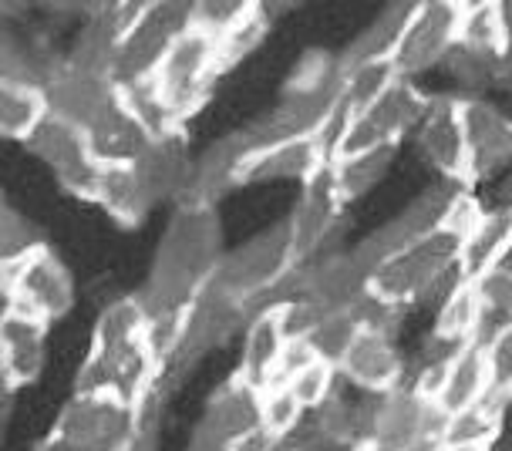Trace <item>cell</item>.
Segmentation results:
<instances>
[{"mask_svg":"<svg viewBox=\"0 0 512 451\" xmlns=\"http://www.w3.org/2000/svg\"><path fill=\"white\" fill-rule=\"evenodd\" d=\"M361 330H364V324H361V317L354 307L351 310H334V314H327L324 320H320V327L307 337V344L320 361L341 367L347 351L354 347V340L361 337Z\"/></svg>","mask_w":512,"mask_h":451,"instance_id":"35","label":"cell"},{"mask_svg":"<svg viewBox=\"0 0 512 451\" xmlns=\"http://www.w3.org/2000/svg\"><path fill=\"white\" fill-rule=\"evenodd\" d=\"M482 398H489V367H486L482 340H472V344H465L452 354L445 381L435 394V404L445 414H455Z\"/></svg>","mask_w":512,"mask_h":451,"instance_id":"28","label":"cell"},{"mask_svg":"<svg viewBox=\"0 0 512 451\" xmlns=\"http://www.w3.org/2000/svg\"><path fill=\"white\" fill-rule=\"evenodd\" d=\"M0 283H4V310L38 317L44 324L61 320L75 303V283L48 243L21 260L0 263Z\"/></svg>","mask_w":512,"mask_h":451,"instance_id":"9","label":"cell"},{"mask_svg":"<svg viewBox=\"0 0 512 451\" xmlns=\"http://www.w3.org/2000/svg\"><path fill=\"white\" fill-rule=\"evenodd\" d=\"M85 135H88L91 152H95V159L102 165L142 162L145 152L152 149V142L159 138L142 122V115L128 105L122 91H115V98L95 115V122L85 128Z\"/></svg>","mask_w":512,"mask_h":451,"instance_id":"18","label":"cell"},{"mask_svg":"<svg viewBox=\"0 0 512 451\" xmlns=\"http://www.w3.org/2000/svg\"><path fill=\"white\" fill-rule=\"evenodd\" d=\"M337 374L364 394H388L408 384L405 357L398 351L395 334H384V330H361Z\"/></svg>","mask_w":512,"mask_h":451,"instance_id":"20","label":"cell"},{"mask_svg":"<svg viewBox=\"0 0 512 451\" xmlns=\"http://www.w3.org/2000/svg\"><path fill=\"white\" fill-rule=\"evenodd\" d=\"M502 414H506V401L499 398H482L469 404V408L455 411L445 418V431L438 445L452 448H492L502 435Z\"/></svg>","mask_w":512,"mask_h":451,"instance_id":"33","label":"cell"},{"mask_svg":"<svg viewBox=\"0 0 512 451\" xmlns=\"http://www.w3.org/2000/svg\"><path fill=\"white\" fill-rule=\"evenodd\" d=\"M48 327L51 324H44L38 317L4 310V317H0V371H4L7 394L38 381L44 367V337H48Z\"/></svg>","mask_w":512,"mask_h":451,"instance_id":"21","label":"cell"},{"mask_svg":"<svg viewBox=\"0 0 512 451\" xmlns=\"http://www.w3.org/2000/svg\"><path fill=\"white\" fill-rule=\"evenodd\" d=\"M125 451H155V445H152V435H149V431H145V435H142L139 441H135L132 448H125Z\"/></svg>","mask_w":512,"mask_h":451,"instance_id":"46","label":"cell"},{"mask_svg":"<svg viewBox=\"0 0 512 451\" xmlns=\"http://www.w3.org/2000/svg\"><path fill=\"white\" fill-rule=\"evenodd\" d=\"M24 149L34 152L48 165L64 192H71V196H78L85 202L95 199L102 162L95 159V152H91V145H88V135L81 132V128L48 115V122L27 138Z\"/></svg>","mask_w":512,"mask_h":451,"instance_id":"14","label":"cell"},{"mask_svg":"<svg viewBox=\"0 0 512 451\" xmlns=\"http://www.w3.org/2000/svg\"><path fill=\"white\" fill-rule=\"evenodd\" d=\"M341 91H344V71L341 61L327 51H307L290 71L277 105L270 108L260 122L246 125L253 145H273L287 138H307V135H327L334 138L341 128Z\"/></svg>","mask_w":512,"mask_h":451,"instance_id":"4","label":"cell"},{"mask_svg":"<svg viewBox=\"0 0 512 451\" xmlns=\"http://www.w3.org/2000/svg\"><path fill=\"white\" fill-rule=\"evenodd\" d=\"M287 334H283L280 324V310L267 303L253 314V320L243 330V351H240V367L236 374L246 377L256 388H267V384L277 381L283 351H287Z\"/></svg>","mask_w":512,"mask_h":451,"instance_id":"24","label":"cell"},{"mask_svg":"<svg viewBox=\"0 0 512 451\" xmlns=\"http://www.w3.org/2000/svg\"><path fill=\"white\" fill-rule=\"evenodd\" d=\"M482 351H486L489 367V394L499 401H512V320L492 327L482 337Z\"/></svg>","mask_w":512,"mask_h":451,"instance_id":"39","label":"cell"},{"mask_svg":"<svg viewBox=\"0 0 512 451\" xmlns=\"http://www.w3.org/2000/svg\"><path fill=\"white\" fill-rule=\"evenodd\" d=\"M162 371L166 367L159 364L149 340V314L135 293V297L112 300L98 314L88 357L81 361L75 377V391L115 394L145 411Z\"/></svg>","mask_w":512,"mask_h":451,"instance_id":"1","label":"cell"},{"mask_svg":"<svg viewBox=\"0 0 512 451\" xmlns=\"http://www.w3.org/2000/svg\"><path fill=\"white\" fill-rule=\"evenodd\" d=\"M223 226L216 209L176 206L139 293L149 317H179L209 287L223 263Z\"/></svg>","mask_w":512,"mask_h":451,"instance_id":"2","label":"cell"},{"mask_svg":"<svg viewBox=\"0 0 512 451\" xmlns=\"http://www.w3.org/2000/svg\"><path fill=\"white\" fill-rule=\"evenodd\" d=\"M145 182H149L155 202H172L179 206L189 192L192 172H196V159L189 155L186 132H169L159 135L152 142V149L145 152V159L139 162Z\"/></svg>","mask_w":512,"mask_h":451,"instance_id":"25","label":"cell"},{"mask_svg":"<svg viewBox=\"0 0 512 451\" xmlns=\"http://www.w3.org/2000/svg\"><path fill=\"white\" fill-rule=\"evenodd\" d=\"M459 24L462 0H425V4H415L395 58H391L398 78L415 81L425 71L445 64L448 54L459 48Z\"/></svg>","mask_w":512,"mask_h":451,"instance_id":"12","label":"cell"},{"mask_svg":"<svg viewBox=\"0 0 512 451\" xmlns=\"http://www.w3.org/2000/svg\"><path fill=\"white\" fill-rule=\"evenodd\" d=\"M448 414L411 384L371 394L368 445L384 451H432L442 441Z\"/></svg>","mask_w":512,"mask_h":451,"instance_id":"10","label":"cell"},{"mask_svg":"<svg viewBox=\"0 0 512 451\" xmlns=\"http://www.w3.org/2000/svg\"><path fill=\"white\" fill-rule=\"evenodd\" d=\"M307 418V408L300 404L287 381H273L263 388V438H277L294 431Z\"/></svg>","mask_w":512,"mask_h":451,"instance_id":"38","label":"cell"},{"mask_svg":"<svg viewBox=\"0 0 512 451\" xmlns=\"http://www.w3.org/2000/svg\"><path fill=\"white\" fill-rule=\"evenodd\" d=\"M189 27H192V4L166 0V4L145 7L142 21L125 34L122 48H118L112 85L118 91H125V88L152 81L159 64L166 61V54L172 51V44H176Z\"/></svg>","mask_w":512,"mask_h":451,"instance_id":"11","label":"cell"},{"mask_svg":"<svg viewBox=\"0 0 512 451\" xmlns=\"http://www.w3.org/2000/svg\"><path fill=\"white\" fill-rule=\"evenodd\" d=\"M398 81H405V78H398L395 61H371V64H361V68L344 71L341 122H344V118L364 112V108L374 105L381 95H388Z\"/></svg>","mask_w":512,"mask_h":451,"instance_id":"34","label":"cell"},{"mask_svg":"<svg viewBox=\"0 0 512 451\" xmlns=\"http://www.w3.org/2000/svg\"><path fill=\"white\" fill-rule=\"evenodd\" d=\"M263 438V391L233 374L209 394L186 451H243Z\"/></svg>","mask_w":512,"mask_h":451,"instance_id":"8","label":"cell"},{"mask_svg":"<svg viewBox=\"0 0 512 451\" xmlns=\"http://www.w3.org/2000/svg\"><path fill=\"white\" fill-rule=\"evenodd\" d=\"M411 11H415V4H388L384 7V11L358 34V38L337 54L341 71L361 68V64H371V61L395 58L398 41H401V34H405V24H408Z\"/></svg>","mask_w":512,"mask_h":451,"instance_id":"30","label":"cell"},{"mask_svg":"<svg viewBox=\"0 0 512 451\" xmlns=\"http://www.w3.org/2000/svg\"><path fill=\"white\" fill-rule=\"evenodd\" d=\"M459 48L479 58L499 61L509 51V24L506 7L496 0H462V24H459Z\"/></svg>","mask_w":512,"mask_h":451,"instance_id":"31","label":"cell"},{"mask_svg":"<svg viewBox=\"0 0 512 451\" xmlns=\"http://www.w3.org/2000/svg\"><path fill=\"white\" fill-rule=\"evenodd\" d=\"M337 367L334 364H327V361H320V357H314L307 367H300V371L294 377H287V384L294 388V394L300 398V404L310 411H317L320 404H327L334 398V391H337Z\"/></svg>","mask_w":512,"mask_h":451,"instance_id":"41","label":"cell"},{"mask_svg":"<svg viewBox=\"0 0 512 451\" xmlns=\"http://www.w3.org/2000/svg\"><path fill=\"white\" fill-rule=\"evenodd\" d=\"M506 7V24H509V44H512V4H502Z\"/></svg>","mask_w":512,"mask_h":451,"instance_id":"47","label":"cell"},{"mask_svg":"<svg viewBox=\"0 0 512 451\" xmlns=\"http://www.w3.org/2000/svg\"><path fill=\"white\" fill-rule=\"evenodd\" d=\"M465 135H469L472 179L512 169V118L482 98H465Z\"/></svg>","mask_w":512,"mask_h":451,"instance_id":"22","label":"cell"},{"mask_svg":"<svg viewBox=\"0 0 512 451\" xmlns=\"http://www.w3.org/2000/svg\"><path fill=\"white\" fill-rule=\"evenodd\" d=\"M358 451H384V448H374V445H361Z\"/></svg>","mask_w":512,"mask_h":451,"instance_id":"49","label":"cell"},{"mask_svg":"<svg viewBox=\"0 0 512 451\" xmlns=\"http://www.w3.org/2000/svg\"><path fill=\"white\" fill-rule=\"evenodd\" d=\"M418 145L425 162L445 182L472 189V159H469V135H465V98H428V108L418 122Z\"/></svg>","mask_w":512,"mask_h":451,"instance_id":"15","label":"cell"},{"mask_svg":"<svg viewBox=\"0 0 512 451\" xmlns=\"http://www.w3.org/2000/svg\"><path fill=\"white\" fill-rule=\"evenodd\" d=\"M243 451H263V438H260V441H253V445H246Z\"/></svg>","mask_w":512,"mask_h":451,"instance_id":"48","label":"cell"},{"mask_svg":"<svg viewBox=\"0 0 512 451\" xmlns=\"http://www.w3.org/2000/svg\"><path fill=\"white\" fill-rule=\"evenodd\" d=\"M256 310L250 303H243L240 297L226 293L223 287H216L209 280L206 290H199V297L189 303L186 314H182V330H179V347L172 361L179 364H192L203 354L223 347L226 340L236 337L246 324L253 320Z\"/></svg>","mask_w":512,"mask_h":451,"instance_id":"13","label":"cell"},{"mask_svg":"<svg viewBox=\"0 0 512 451\" xmlns=\"http://www.w3.org/2000/svg\"><path fill=\"white\" fill-rule=\"evenodd\" d=\"M253 14L256 4L250 0H206V4H192V27L219 41L243 27Z\"/></svg>","mask_w":512,"mask_h":451,"instance_id":"40","label":"cell"},{"mask_svg":"<svg viewBox=\"0 0 512 451\" xmlns=\"http://www.w3.org/2000/svg\"><path fill=\"white\" fill-rule=\"evenodd\" d=\"M351 438L334 435L331 428H324L317 421V414H307L304 421L277 438H263V451H358Z\"/></svg>","mask_w":512,"mask_h":451,"instance_id":"37","label":"cell"},{"mask_svg":"<svg viewBox=\"0 0 512 451\" xmlns=\"http://www.w3.org/2000/svg\"><path fill=\"white\" fill-rule=\"evenodd\" d=\"M115 91L118 88L108 78H88V75H75V71L64 68L61 75L54 78V85L48 88V105L54 118L71 122L85 132V128L95 122V115L115 98Z\"/></svg>","mask_w":512,"mask_h":451,"instance_id":"27","label":"cell"},{"mask_svg":"<svg viewBox=\"0 0 512 451\" xmlns=\"http://www.w3.org/2000/svg\"><path fill=\"white\" fill-rule=\"evenodd\" d=\"M327 165H331V138L327 135L287 138V142L260 145L250 155L243 186H256V182H300V186H307Z\"/></svg>","mask_w":512,"mask_h":451,"instance_id":"19","label":"cell"},{"mask_svg":"<svg viewBox=\"0 0 512 451\" xmlns=\"http://www.w3.org/2000/svg\"><path fill=\"white\" fill-rule=\"evenodd\" d=\"M95 206H102L118 226L132 229L142 226L145 216L152 213V206H159L145 182L139 162L135 165H102V176H98L95 189Z\"/></svg>","mask_w":512,"mask_h":451,"instance_id":"26","label":"cell"},{"mask_svg":"<svg viewBox=\"0 0 512 451\" xmlns=\"http://www.w3.org/2000/svg\"><path fill=\"white\" fill-rule=\"evenodd\" d=\"M344 209L347 206L341 202V196H337L334 165H327V169H320L317 176L300 189L294 213L287 216L290 239H294V253H297L300 266L317 260V253L324 250V243L334 236V226Z\"/></svg>","mask_w":512,"mask_h":451,"instance_id":"16","label":"cell"},{"mask_svg":"<svg viewBox=\"0 0 512 451\" xmlns=\"http://www.w3.org/2000/svg\"><path fill=\"white\" fill-rule=\"evenodd\" d=\"M391 155L395 152H371V155H358V159L331 162L337 196H341L344 206L364 199L374 186H378V182L384 179V172H388V165H391Z\"/></svg>","mask_w":512,"mask_h":451,"instance_id":"36","label":"cell"},{"mask_svg":"<svg viewBox=\"0 0 512 451\" xmlns=\"http://www.w3.org/2000/svg\"><path fill=\"white\" fill-rule=\"evenodd\" d=\"M479 290H482V300H486V314L492 327L512 320V276L509 273L492 270L486 276H479Z\"/></svg>","mask_w":512,"mask_h":451,"instance_id":"44","label":"cell"},{"mask_svg":"<svg viewBox=\"0 0 512 451\" xmlns=\"http://www.w3.org/2000/svg\"><path fill=\"white\" fill-rule=\"evenodd\" d=\"M428 108V98L415 88V81H398L388 95H381L364 112L344 118L337 128L331 162L358 159L371 152H395V145L411 128H418Z\"/></svg>","mask_w":512,"mask_h":451,"instance_id":"7","label":"cell"},{"mask_svg":"<svg viewBox=\"0 0 512 451\" xmlns=\"http://www.w3.org/2000/svg\"><path fill=\"white\" fill-rule=\"evenodd\" d=\"M445 64H448V71L455 75V81L465 85V88H472V91L496 85V64L499 61H489V58H479V54H472V51L455 48L452 54H448Z\"/></svg>","mask_w":512,"mask_h":451,"instance_id":"43","label":"cell"},{"mask_svg":"<svg viewBox=\"0 0 512 451\" xmlns=\"http://www.w3.org/2000/svg\"><path fill=\"white\" fill-rule=\"evenodd\" d=\"M256 152L253 138L246 128L223 135L196 159V172H192L189 192L179 206H203L216 209L236 186H243V172L250 155Z\"/></svg>","mask_w":512,"mask_h":451,"instance_id":"17","label":"cell"},{"mask_svg":"<svg viewBox=\"0 0 512 451\" xmlns=\"http://www.w3.org/2000/svg\"><path fill=\"white\" fill-rule=\"evenodd\" d=\"M482 216L479 199L472 196V189H462L455 199L452 213L435 233H428L415 243H408L405 250L388 256L371 276V297H378L388 307H415L438 297H445V290L462 276V250L465 236L475 226V219Z\"/></svg>","mask_w":512,"mask_h":451,"instance_id":"3","label":"cell"},{"mask_svg":"<svg viewBox=\"0 0 512 451\" xmlns=\"http://www.w3.org/2000/svg\"><path fill=\"white\" fill-rule=\"evenodd\" d=\"M41 246H44V236L27 223L14 206L0 209V263L21 260V256L41 250Z\"/></svg>","mask_w":512,"mask_h":451,"instance_id":"42","label":"cell"},{"mask_svg":"<svg viewBox=\"0 0 512 451\" xmlns=\"http://www.w3.org/2000/svg\"><path fill=\"white\" fill-rule=\"evenodd\" d=\"M297 270L300 263L294 253V239H290V226L287 219H280V223L260 229L243 246L226 253L213 283L240 297L243 303H250L253 310H260L277 297L280 287Z\"/></svg>","mask_w":512,"mask_h":451,"instance_id":"5","label":"cell"},{"mask_svg":"<svg viewBox=\"0 0 512 451\" xmlns=\"http://www.w3.org/2000/svg\"><path fill=\"white\" fill-rule=\"evenodd\" d=\"M48 91L24 81H0V135L11 142H27L48 122Z\"/></svg>","mask_w":512,"mask_h":451,"instance_id":"32","label":"cell"},{"mask_svg":"<svg viewBox=\"0 0 512 451\" xmlns=\"http://www.w3.org/2000/svg\"><path fill=\"white\" fill-rule=\"evenodd\" d=\"M145 435V411L115 394H71L48 445L54 451H125Z\"/></svg>","mask_w":512,"mask_h":451,"instance_id":"6","label":"cell"},{"mask_svg":"<svg viewBox=\"0 0 512 451\" xmlns=\"http://www.w3.org/2000/svg\"><path fill=\"white\" fill-rule=\"evenodd\" d=\"M486 324H489V314H486V300H482L479 280L459 276V280L445 290V297L438 300L432 340H442L448 347H465V344H472V340H482L489 334Z\"/></svg>","mask_w":512,"mask_h":451,"instance_id":"23","label":"cell"},{"mask_svg":"<svg viewBox=\"0 0 512 451\" xmlns=\"http://www.w3.org/2000/svg\"><path fill=\"white\" fill-rule=\"evenodd\" d=\"M496 202H499V209H512V172L506 179L499 182V189H496Z\"/></svg>","mask_w":512,"mask_h":451,"instance_id":"45","label":"cell"},{"mask_svg":"<svg viewBox=\"0 0 512 451\" xmlns=\"http://www.w3.org/2000/svg\"><path fill=\"white\" fill-rule=\"evenodd\" d=\"M512 250V209H482L475 226L465 236L462 250V276H486L496 270L499 260Z\"/></svg>","mask_w":512,"mask_h":451,"instance_id":"29","label":"cell"}]
</instances>
